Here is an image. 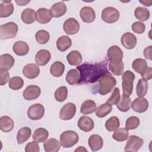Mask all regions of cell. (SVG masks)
I'll list each match as a JSON object with an SVG mask.
<instances>
[{"mask_svg":"<svg viewBox=\"0 0 152 152\" xmlns=\"http://www.w3.org/2000/svg\"><path fill=\"white\" fill-rule=\"evenodd\" d=\"M80 71V79L77 84L93 83L103 75L110 74L107 68V61L95 64H83L77 66Z\"/></svg>","mask_w":152,"mask_h":152,"instance_id":"1","label":"cell"},{"mask_svg":"<svg viewBox=\"0 0 152 152\" xmlns=\"http://www.w3.org/2000/svg\"><path fill=\"white\" fill-rule=\"evenodd\" d=\"M98 81V93L102 96L110 93L116 84V79L110 74H107L101 77Z\"/></svg>","mask_w":152,"mask_h":152,"instance_id":"2","label":"cell"},{"mask_svg":"<svg viewBox=\"0 0 152 152\" xmlns=\"http://www.w3.org/2000/svg\"><path fill=\"white\" fill-rule=\"evenodd\" d=\"M78 135L74 131H65L60 135V143L64 148H69L74 146L78 142Z\"/></svg>","mask_w":152,"mask_h":152,"instance_id":"3","label":"cell"},{"mask_svg":"<svg viewBox=\"0 0 152 152\" xmlns=\"http://www.w3.org/2000/svg\"><path fill=\"white\" fill-rule=\"evenodd\" d=\"M18 26L14 22L7 23L0 26V39L6 40L14 38L18 32Z\"/></svg>","mask_w":152,"mask_h":152,"instance_id":"4","label":"cell"},{"mask_svg":"<svg viewBox=\"0 0 152 152\" xmlns=\"http://www.w3.org/2000/svg\"><path fill=\"white\" fill-rule=\"evenodd\" d=\"M134 79L135 75L132 72L130 71H126L123 74L122 76V87L123 90V94L129 96L132 94Z\"/></svg>","mask_w":152,"mask_h":152,"instance_id":"5","label":"cell"},{"mask_svg":"<svg viewBox=\"0 0 152 152\" xmlns=\"http://www.w3.org/2000/svg\"><path fill=\"white\" fill-rule=\"evenodd\" d=\"M102 19L107 23H113L117 21L119 18L118 10L112 7L104 8L102 12Z\"/></svg>","mask_w":152,"mask_h":152,"instance_id":"6","label":"cell"},{"mask_svg":"<svg viewBox=\"0 0 152 152\" xmlns=\"http://www.w3.org/2000/svg\"><path fill=\"white\" fill-rule=\"evenodd\" d=\"M143 140L137 135H131L126 142L124 150L126 152H136L142 147Z\"/></svg>","mask_w":152,"mask_h":152,"instance_id":"7","label":"cell"},{"mask_svg":"<svg viewBox=\"0 0 152 152\" xmlns=\"http://www.w3.org/2000/svg\"><path fill=\"white\" fill-rule=\"evenodd\" d=\"M44 106L40 103H36L30 106L27 110V116L31 120L40 119L44 115Z\"/></svg>","mask_w":152,"mask_h":152,"instance_id":"8","label":"cell"},{"mask_svg":"<svg viewBox=\"0 0 152 152\" xmlns=\"http://www.w3.org/2000/svg\"><path fill=\"white\" fill-rule=\"evenodd\" d=\"M76 113V106L72 103H66L61 109L59 118L64 121L71 119Z\"/></svg>","mask_w":152,"mask_h":152,"instance_id":"9","label":"cell"},{"mask_svg":"<svg viewBox=\"0 0 152 152\" xmlns=\"http://www.w3.org/2000/svg\"><path fill=\"white\" fill-rule=\"evenodd\" d=\"M107 55L109 62L118 63L122 61L123 52L118 46L113 45L110 47L107 51Z\"/></svg>","mask_w":152,"mask_h":152,"instance_id":"10","label":"cell"},{"mask_svg":"<svg viewBox=\"0 0 152 152\" xmlns=\"http://www.w3.org/2000/svg\"><path fill=\"white\" fill-rule=\"evenodd\" d=\"M63 28L66 34L69 35L75 34L80 30V24L76 19L69 18L64 23Z\"/></svg>","mask_w":152,"mask_h":152,"instance_id":"11","label":"cell"},{"mask_svg":"<svg viewBox=\"0 0 152 152\" xmlns=\"http://www.w3.org/2000/svg\"><path fill=\"white\" fill-rule=\"evenodd\" d=\"M41 93L39 87L34 85L27 86L24 90L23 96L26 100H33L37 99Z\"/></svg>","mask_w":152,"mask_h":152,"instance_id":"12","label":"cell"},{"mask_svg":"<svg viewBox=\"0 0 152 152\" xmlns=\"http://www.w3.org/2000/svg\"><path fill=\"white\" fill-rule=\"evenodd\" d=\"M131 105L135 112L143 113L148 108V102L144 97H139L135 98Z\"/></svg>","mask_w":152,"mask_h":152,"instance_id":"13","label":"cell"},{"mask_svg":"<svg viewBox=\"0 0 152 152\" xmlns=\"http://www.w3.org/2000/svg\"><path fill=\"white\" fill-rule=\"evenodd\" d=\"M121 41L122 46L127 49H132L137 45L136 36L130 32L124 33L121 37Z\"/></svg>","mask_w":152,"mask_h":152,"instance_id":"14","label":"cell"},{"mask_svg":"<svg viewBox=\"0 0 152 152\" xmlns=\"http://www.w3.org/2000/svg\"><path fill=\"white\" fill-rule=\"evenodd\" d=\"M40 73V68L36 64H28L25 65L23 69V75L28 79L36 78Z\"/></svg>","mask_w":152,"mask_h":152,"instance_id":"15","label":"cell"},{"mask_svg":"<svg viewBox=\"0 0 152 152\" xmlns=\"http://www.w3.org/2000/svg\"><path fill=\"white\" fill-rule=\"evenodd\" d=\"M78 127L80 129L84 132L91 131L94 126V122L93 120L87 116H82L78 121Z\"/></svg>","mask_w":152,"mask_h":152,"instance_id":"16","label":"cell"},{"mask_svg":"<svg viewBox=\"0 0 152 152\" xmlns=\"http://www.w3.org/2000/svg\"><path fill=\"white\" fill-rule=\"evenodd\" d=\"M66 10V6L64 2H58L50 7L49 12L52 17L58 18L64 15Z\"/></svg>","mask_w":152,"mask_h":152,"instance_id":"17","label":"cell"},{"mask_svg":"<svg viewBox=\"0 0 152 152\" xmlns=\"http://www.w3.org/2000/svg\"><path fill=\"white\" fill-rule=\"evenodd\" d=\"M80 16L84 23H90L95 20L96 14L91 7H84L80 10Z\"/></svg>","mask_w":152,"mask_h":152,"instance_id":"18","label":"cell"},{"mask_svg":"<svg viewBox=\"0 0 152 152\" xmlns=\"http://www.w3.org/2000/svg\"><path fill=\"white\" fill-rule=\"evenodd\" d=\"M50 58L51 55L49 50L41 49L36 53L35 56V61L37 65L44 66L49 62Z\"/></svg>","mask_w":152,"mask_h":152,"instance_id":"19","label":"cell"},{"mask_svg":"<svg viewBox=\"0 0 152 152\" xmlns=\"http://www.w3.org/2000/svg\"><path fill=\"white\" fill-rule=\"evenodd\" d=\"M88 144L91 151H96L102 148L103 145V141L99 135L93 134L89 137Z\"/></svg>","mask_w":152,"mask_h":152,"instance_id":"20","label":"cell"},{"mask_svg":"<svg viewBox=\"0 0 152 152\" xmlns=\"http://www.w3.org/2000/svg\"><path fill=\"white\" fill-rule=\"evenodd\" d=\"M14 58L8 53H5L1 55L0 69H10L14 64Z\"/></svg>","mask_w":152,"mask_h":152,"instance_id":"21","label":"cell"},{"mask_svg":"<svg viewBox=\"0 0 152 152\" xmlns=\"http://www.w3.org/2000/svg\"><path fill=\"white\" fill-rule=\"evenodd\" d=\"M21 18L25 24H30L36 20V12L34 10L27 8L22 12Z\"/></svg>","mask_w":152,"mask_h":152,"instance_id":"22","label":"cell"},{"mask_svg":"<svg viewBox=\"0 0 152 152\" xmlns=\"http://www.w3.org/2000/svg\"><path fill=\"white\" fill-rule=\"evenodd\" d=\"M13 52L18 56H24L28 53L29 47L24 41H17L12 46Z\"/></svg>","mask_w":152,"mask_h":152,"instance_id":"23","label":"cell"},{"mask_svg":"<svg viewBox=\"0 0 152 152\" xmlns=\"http://www.w3.org/2000/svg\"><path fill=\"white\" fill-rule=\"evenodd\" d=\"M14 11V5L11 1H3L0 4V17H8Z\"/></svg>","mask_w":152,"mask_h":152,"instance_id":"24","label":"cell"},{"mask_svg":"<svg viewBox=\"0 0 152 152\" xmlns=\"http://www.w3.org/2000/svg\"><path fill=\"white\" fill-rule=\"evenodd\" d=\"M52 18L49 10L45 8H40L36 12V20L41 24L49 23Z\"/></svg>","mask_w":152,"mask_h":152,"instance_id":"25","label":"cell"},{"mask_svg":"<svg viewBox=\"0 0 152 152\" xmlns=\"http://www.w3.org/2000/svg\"><path fill=\"white\" fill-rule=\"evenodd\" d=\"M44 150L46 152H57L61 147V143L55 138H49L43 144Z\"/></svg>","mask_w":152,"mask_h":152,"instance_id":"26","label":"cell"},{"mask_svg":"<svg viewBox=\"0 0 152 152\" xmlns=\"http://www.w3.org/2000/svg\"><path fill=\"white\" fill-rule=\"evenodd\" d=\"M14 121L8 116H3L0 119V129L2 131L8 132L12 130L14 128Z\"/></svg>","mask_w":152,"mask_h":152,"instance_id":"27","label":"cell"},{"mask_svg":"<svg viewBox=\"0 0 152 152\" xmlns=\"http://www.w3.org/2000/svg\"><path fill=\"white\" fill-rule=\"evenodd\" d=\"M133 69L137 73L142 75L148 68L146 61L142 58L135 59L132 63Z\"/></svg>","mask_w":152,"mask_h":152,"instance_id":"28","label":"cell"},{"mask_svg":"<svg viewBox=\"0 0 152 152\" xmlns=\"http://www.w3.org/2000/svg\"><path fill=\"white\" fill-rule=\"evenodd\" d=\"M71 45L72 41L67 36H62L56 41V47L61 52H65L71 47Z\"/></svg>","mask_w":152,"mask_h":152,"instance_id":"29","label":"cell"},{"mask_svg":"<svg viewBox=\"0 0 152 152\" xmlns=\"http://www.w3.org/2000/svg\"><path fill=\"white\" fill-rule=\"evenodd\" d=\"M96 109L95 102L92 100H87L84 101L80 108V112L84 115H89L93 113Z\"/></svg>","mask_w":152,"mask_h":152,"instance_id":"30","label":"cell"},{"mask_svg":"<svg viewBox=\"0 0 152 152\" xmlns=\"http://www.w3.org/2000/svg\"><path fill=\"white\" fill-rule=\"evenodd\" d=\"M131 100L129 96L122 94L120 97V100L116 104L118 109L123 112H126L128 111L131 108Z\"/></svg>","mask_w":152,"mask_h":152,"instance_id":"31","label":"cell"},{"mask_svg":"<svg viewBox=\"0 0 152 152\" xmlns=\"http://www.w3.org/2000/svg\"><path fill=\"white\" fill-rule=\"evenodd\" d=\"M65 65L60 61H56L53 63L50 68V74L55 77H59L62 76L64 72Z\"/></svg>","mask_w":152,"mask_h":152,"instance_id":"32","label":"cell"},{"mask_svg":"<svg viewBox=\"0 0 152 152\" xmlns=\"http://www.w3.org/2000/svg\"><path fill=\"white\" fill-rule=\"evenodd\" d=\"M31 131L28 127L21 128L17 133V140L18 144L25 142L31 136Z\"/></svg>","mask_w":152,"mask_h":152,"instance_id":"33","label":"cell"},{"mask_svg":"<svg viewBox=\"0 0 152 152\" xmlns=\"http://www.w3.org/2000/svg\"><path fill=\"white\" fill-rule=\"evenodd\" d=\"M66 59L71 65H78L82 61V56L78 50H72L66 56Z\"/></svg>","mask_w":152,"mask_h":152,"instance_id":"34","label":"cell"},{"mask_svg":"<svg viewBox=\"0 0 152 152\" xmlns=\"http://www.w3.org/2000/svg\"><path fill=\"white\" fill-rule=\"evenodd\" d=\"M48 136L49 132L46 129L39 128L34 131L33 135V140L37 142H42L48 138Z\"/></svg>","mask_w":152,"mask_h":152,"instance_id":"35","label":"cell"},{"mask_svg":"<svg viewBox=\"0 0 152 152\" xmlns=\"http://www.w3.org/2000/svg\"><path fill=\"white\" fill-rule=\"evenodd\" d=\"M112 110V104L106 102L100 105L96 109V115L97 117L102 118L107 116Z\"/></svg>","mask_w":152,"mask_h":152,"instance_id":"36","label":"cell"},{"mask_svg":"<svg viewBox=\"0 0 152 152\" xmlns=\"http://www.w3.org/2000/svg\"><path fill=\"white\" fill-rule=\"evenodd\" d=\"M135 17L139 20L142 21H147L149 19L150 14L148 10L142 7H138L134 11Z\"/></svg>","mask_w":152,"mask_h":152,"instance_id":"37","label":"cell"},{"mask_svg":"<svg viewBox=\"0 0 152 152\" xmlns=\"http://www.w3.org/2000/svg\"><path fill=\"white\" fill-rule=\"evenodd\" d=\"M129 132L126 128H118L112 135V138L117 141H124L128 138Z\"/></svg>","mask_w":152,"mask_h":152,"instance_id":"38","label":"cell"},{"mask_svg":"<svg viewBox=\"0 0 152 152\" xmlns=\"http://www.w3.org/2000/svg\"><path fill=\"white\" fill-rule=\"evenodd\" d=\"M79 79L80 75L78 71L75 69H71L69 70L65 77L66 82L70 85H74L75 84H77Z\"/></svg>","mask_w":152,"mask_h":152,"instance_id":"39","label":"cell"},{"mask_svg":"<svg viewBox=\"0 0 152 152\" xmlns=\"http://www.w3.org/2000/svg\"><path fill=\"white\" fill-rule=\"evenodd\" d=\"M148 90L147 81L142 78L140 79L136 87V93L138 97H144Z\"/></svg>","mask_w":152,"mask_h":152,"instance_id":"40","label":"cell"},{"mask_svg":"<svg viewBox=\"0 0 152 152\" xmlns=\"http://www.w3.org/2000/svg\"><path fill=\"white\" fill-rule=\"evenodd\" d=\"M120 126L119 119L116 116H112L108 119L105 123V127L109 132L115 131Z\"/></svg>","mask_w":152,"mask_h":152,"instance_id":"41","label":"cell"},{"mask_svg":"<svg viewBox=\"0 0 152 152\" xmlns=\"http://www.w3.org/2000/svg\"><path fill=\"white\" fill-rule=\"evenodd\" d=\"M109 71L114 75L119 76L122 74L124 69V65L122 61L118 63L109 62L108 65Z\"/></svg>","mask_w":152,"mask_h":152,"instance_id":"42","label":"cell"},{"mask_svg":"<svg viewBox=\"0 0 152 152\" xmlns=\"http://www.w3.org/2000/svg\"><path fill=\"white\" fill-rule=\"evenodd\" d=\"M55 99L59 102L65 101L68 96V89L65 86H61L58 88L55 92Z\"/></svg>","mask_w":152,"mask_h":152,"instance_id":"43","label":"cell"},{"mask_svg":"<svg viewBox=\"0 0 152 152\" xmlns=\"http://www.w3.org/2000/svg\"><path fill=\"white\" fill-rule=\"evenodd\" d=\"M36 41L42 45L46 44L50 39L49 33L45 30H40L37 31L35 34Z\"/></svg>","mask_w":152,"mask_h":152,"instance_id":"44","label":"cell"},{"mask_svg":"<svg viewBox=\"0 0 152 152\" xmlns=\"http://www.w3.org/2000/svg\"><path fill=\"white\" fill-rule=\"evenodd\" d=\"M24 86V81L20 77H14L10 80L9 87L14 90H17L23 87Z\"/></svg>","mask_w":152,"mask_h":152,"instance_id":"45","label":"cell"},{"mask_svg":"<svg viewBox=\"0 0 152 152\" xmlns=\"http://www.w3.org/2000/svg\"><path fill=\"white\" fill-rule=\"evenodd\" d=\"M140 125V119L137 116H130L125 122V128L127 130H132L136 129Z\"/></svg>","mask_w":152,"mask_h":152,"instance_id":"46","label":"cell"},{"mask_svg":"<svg viewBox=\"0 0 152 152\" xmlns=\"http://www.w3.org/2000/svg\"><path fill=\"white\" fill-rule=\"evenodd\" d=\"M120 91L118 87L114 88L110 97L107 99V102L110 104H116L120 100Z\"/></svg>","mask_w":152,"mask_h":152,"instance_id":"47","label":"cell"},{"mask_svg":"<svg viewBox=\"0 0 152 152\" xmlns=\"http://www.w3.org/2000/svg\"><path fill=\"white\" fill-rule=\"evenodd\" d=\"M131 28L134 32L137 34H142L145 31V26L142 22L136 21L131 25Z\"/></svg>","mask_w":152,"mask_h":152,"instance_id":"48","label":"cell"},{"mask_svg":"<svg viewBox=\"0 0 152 152\" xmlns=\"http://www.w3.org/2000/svg\"><path fill=\"white\" fill-rule=\"evenodd\" d=\"M40 151L39 145L36 141L30 142L27 144L25 147L26 152H39Z\"/></svg>","mask_w":152,"mask_h":152,"instance_id":"49","label":"cell"},{"mask_svg":"<svg viewBox=\"0 0 152 152\" xmlns=\"http://www.w3.org/2000/svg\"><path fill=\"white\" fill-rule=\"evenodd\" d=\"M0 85L4 86L6 84L10 79V74L7 70L0 69Z\"/></svg>","mask_w":152,"mask_h":152,"instance_id":"50","label":"cell"},{"mask_svg":"<svg viewBox=\"0 0 152 152\" xmlns=\"http://www.w3.org/2000/svg\"><path fill=\"white\" fill-rule=\"evenodd\" d=\"M144 56L145 59L148 60L152 59V46L150 45L146 47L143 51Z\"/></svg>","mask_w":152,"mask_h":152,"instance_id":"51","label":"cell"},{"mask_svg":"<svg viewBox=\"0 0 152 152\" xmlns=\"http://www.w3.org/2000/svg\"><path fill=\"white\" fill-rule=\"evenodd\" d=\"M142 79L147 81L150 80L152 78V68L151 67H148L147 69L141 75Z\"/></svg>","mask_w":152,"mask_h":152,"instance_id":"52","label":"cell"},{"mask_svg":"<svg viewBox=\"0 0 152 152\" xmlns=\"http://www.w3.org/2000/svg\"><path fill=\"white\" fill-rule=\"evenodd\" d=\"M15 2L18 4V5L23 6L27 5L28 3L30 2V1H15Z\"/></svg>","mask_w":152,"mask_h":152,"instance_id":"53","label":"cell"},{"mask_svg":"<svg viewBox=\"0 0 152 152\" xmlns=\"http://www.w3.org/2000/svg\"><path fill=\"white\" fill-rule=\"evenodd\" d=\"M75 152H76V151H86V152H87L88 151H87V150H86L84 147H83V146H80V147H78L77 149H76V150H75Z\"/></svg>","mask_w":152,"mask_h":152,"instance_id":"54","label":"cell"},{"mask_svg":"<svg viewBox=\"0 0 152 152\" xmlns=\"http://www.w3.org/2000/svg\"><path fill=\"white\" fill-rule=\"evenodd\" d=\"M140 2L141 3V4H144L145 6H148V7L150 6L151 4V3H152L151 1H140Z\"/></svg>","mask_w":152,"mask_h":152,"instance_id":"55","label":"cell"}]
</instances>
